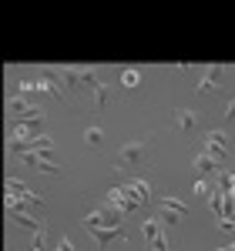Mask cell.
<instances>
[{
    "label": "cell",
    "instance_id": "1",
    "mask_svg": "<svg viewBox=\"0 0 235 251\" xmlns=\"http://www.w3.org/2000/svg\"><path fill=\"white\" fill-rule=\"evenodd\" d=\"M148 151H151V141H131V144H124V148L118 151L115 164H118V168H131V164H141V161L148 157Z\"/></svg>",
    "mask_w": 235,
    "mask_h": 251
},
{
    "label": "cell",
    "instance_id": "2",
    "mask_svg": "<svg viewBox=\"0 0 235 251\" xmlns=\"http://www.w3.org/2000/svg\"><path fill=\"white\" fill-rule=\"evenodd\" d=\"M108 208L124 218V214H131L135 208H141V204H138V198L128 191L124 184H118V188H111V191H108Z\"/></svg>",
    "mask_w": 235,
    "mask_h": 251
},
{
    "label": "cell",
    "instance_id": "3",
    "mask_svg": "<svg viewBox=\"0 0 235 251\" xmlns=\"http://www.w3.org/2000/svg\"><path fill=\"white\" fill-rule=\"evenodd\" d=\"M27 168H34V171L40 174H58V161H54V151H24V154H17Z\"/></svg>",
    "mask_w": 235,
    "mask_h": 251
},
{
    "label": "cell",
    "instance_id": "4",
    "mask_svg": "<svg viewBox=\"0 0 235 251\" xmlns=\"http://www.w3.org/2000/svg\"><path fill=\"white\" fill-rule=\"evenodd\" d=\"M165 221L161 218H148L145 225H141V231L148 238V248L151 251H168V241H165V228H161Z\"/></svg>",
    "mask_w": 235,
    "mask_h": 251
},
{
    "label": "cell",
    "instance_id": "5",
    "mask_svg": "<svg viewBox=\"0 0 235 251\" xmlns=\"http://www.w3.org/2000/svg\"><path fill=\"white\" fill-rule=\"evenodd\" d=\"M158 208H161V221L165 225H175L181 218H188V204L178 201V198H158Z\"/></svg>",
    "mask_w": 235,
    "mask_h": 251
},
{
    "label": "cell",
    "instance_id": "6",
    "mask_svg": "<svg viewBox=\"0 0 235 251\" xmlns=\"http://www.w3.org/2000/svg\"><path fill=\"white\" fill-rule=\"evenodd\" d=\"M34 91H40V94H47V97H54V100H64V87H60L58 67H54V71H47L40 80H34Z\"/></svg>",
    "mask_w": 235,
    "mask_h": 251
},
{
    "label": "cell",
    "instance_id": "7",
    "mask_svg": "<svg viewBox=\"0 0 235 251\" xmlns=\"http://www.w3.org/2000/svg\"><path fill=\"white\" fill-rule=\"evenodd\" d=\"M94 241H98V248L104 251L111 241H124V228L121 225H101V228H94V231H88Z\"/></svg>",
    "mask_w": 235,
    "mask_h": 251
},
{
    "label": "cell",
    "instance_id": "8",
    "mask_svg": "<svg viewBox=\"0 0 235 251\" xmlns=\"http://www.w3.org/2000/svg\"><path fill=\"white\" fill-rule=\"evenodd\" d=\"M54 148H58V144H54V137H51V134H37V137H30V141L10 144L14 154H24V151H54Z\"/></svg>",
    "mask_w": 235,
    "mask_h": 251
},
{
    "label": "cell",
    "instance_id": "9",
    "mask_svg": "<svg viewBox=\"0 0 235 251\" xmlns=\"http://www.w3.org/2000/svg\"><path fill=\"white\" fill-rule=\"evenodd\" d=\"M7 194H10V198H20V201H27L30 208H40V204H44V201H40V194L27 191V184L17 181V177H7Z\"/></svg>",
    "mask_w": 235,
    "mask_h": 251
},
{
    "label": "cell",
    "instance_id": "10",
    "mask_svg": "<svg viewBox=\"0 0 235 251\" xmlns=\"http://www.w3.org/2000/svg\"><path fill=\"white\" fill-rule=\"evenodd\" d=\"M222 77H225V64H212L208 74L202 77V84H198V94H212L218 84H222Z\"/></svg>",
    "mask_w": 235,
    "mask_h": 251
},
{
    "label": "cell",
    "instance_id": "11",
    "mask_svg": "<svg viewBox=\"0 0 235 251\" xmlns=\"http://www.w3.org/2000/svg\"><path fill=\"white\" fill-rule=\"evenodd\" d=\"M124 188L138 198V204H148V201H151V188H148L145 181H138V177H128V181H124Z\"/></svg>",
    "mask_w": 235,
    "mask_h": 251
},
{
    "label": "cell",
    "instance_id": "12",
    "mask_svg": "<svg viewBox=\"0 0 235 251\" xmlns=\"http://www.w3.org/2000/svg\"><path fill=\"white\" fill-rule=\"evenodd\" d=\"M175 124L181 127V131H195L198 114L192 111V107H175Z\"/></svg>",
    "mask_w": 235,
    "mask_h": 251
},
{
    "label": "cell",
    "instance_id": "13",
    "mask_svg": "<svg viewBox=\"0 0 235 251\" xmlns=\"http://www.w3.org/2000/svg\"><path fill=\"white\" fill-rule=\"evenodd\" d=\"M7 111H10V117H14V121H17V117L30 114L34 107L27 104V97H24V94H14V97H10V100H7Z\"/></svg>",
    "mask_w": 235,
    "mask_h": 251
},
{
    "label": "cell",
    "instance_id": "14",
    "mask_svg": "<svg viewBox=\"0 0 235 251\" xmlns=\"http://www.w3.org/2000/svg\"><path fill=\"white\" fill-rule=\"evenodd\" d=\"M218 191L235 194V171H222L218 168Z\"/></svg>",
    "mask_w": 235,
    "mask_h": 251
},
{
    "label": "cell",
    "instance_id": "15",
    "mask_svg": "<svg viewBox=\"0 0 235 251\" xmlns=\"http://www.w3.org/2000/svg\"><path fill=\"white\" fill-rule=\"evenodd\" d=\"M195 171H202V174H208V171H218V161L215 157H208L205 151L195 157Z\"/></svg>",
    "mask_w": 235,
    "mask_h": 251
},
{
    "label": "cell",
    "instance_id": "16",
    "mask_svg": "<svg viewBox=\"0 0 235 251\" xmlns=\"http://www.w3.org/2000/svg\"><path fill=\"white\" fill-rule=\"evenodd\" d=\"M202 144H205V154L208 157H215L218 164L225 161V148H222V144H208V141H202Z\"/></svg>",
    "mask_w": 235,
    "mask_h": 251
},
{
    "label": "cell",
    "instance_id": "17",
    "mask_svg": "<svg viewBox=\"0 0 235 251\" xmlns=\"http://www.w3.org/2000/svg\"><path fill=\"white\" fill-rule=\"evenodd\" d=\"M108 91H111L108 84H98V87H94V107H98V111L108 104Z\"/></svg>",
    "mask_w": 235,
    "mask_h": 251
},
{
    "label": "cell",
    "instance_id": "18",
    "mask_svg": "<svg viewBox=\"0 0 235 251\" xmlns=\"http://www.w3.org/2000/svg\"><path fill=\"white\" fill-rule=\"evenodd\" d=\"M121 84H124V87H138V84H141V74H138V71H121Z\"/></svg>",
    "mask_w": 235,
    "mask_h": 251
},
{
    "label": "cell",
    "instance_id": "19",
    "mask_svg": "<svg viewBox=\"0 0 235 251\" xmlns=\"http://www.w3.org/2000/svg\"><path fill=\"white\" fill-rule=\"evenodd\" d=\"M84 141H88L91 148H98L101 144V127H88V131H84Z\"/></svg>",
    "mask_w": 235,
    "mask_h": 251
},
{
    "label": "cell",
    "instance_id": "20",
    "mask_svg": "<svg viewBox=\"0 0 235 251\" xmlns=\"http://www.w3.org/2000/svg\"><path fill=\"white\" fill-rule=\"evenodd\" d=\"M205 141H208V144H222V148H225V141H229V137H225V131H208V134H205Z\"/></svg>",
    "mask_w": 235,
    "mask_h": 251
},
{
    "label": "cell",
    "instance_id": "21",
    "mask_svg": "<svg viewBox=\"0 0 235 251\" xmlns=\"http://www.w3.org/2000/svg\"><path fill=\"white\" fill-rule=\"evenodd\" d=\"M212 188H208V181H195V194H208Z\"/></svg>",
    "mask_w": 235,
    "mask_h": 251
},
{
    "label": "cell",
    "instance_id": "22",
    "mask_svg": "<svg viewBox=\"0 0 235 251\" xmlns=\"http://www.w3.org/2000/svg\"><path fill=\"white\" fill-rule=\"evenodd\" d=\"M225 117H229V121H235V100H229V107H225Z\"/></svg>",
    "mask_w": 235,
    "mask_h": 251
},
{
    "label": "cell",
    "instance_id": "23",
    "mask_svg": "<svg viewBox=\"0 0 235 251\" xmlns=\"http://www.w3.org/2000/svg\"><path fill=\"white\" fill-rule=\"evenodd\" d=\"M58 251H71V241H67V238H60V245H58Z\"/></svg>",
    "mask_w": 235,
    "mask_h": 251
},
{
    "label": "cell",
    "instance_id": "24",
    "mask_svg": "<svg viewBox=\"0 0 235 251\" xmlns=\"http://www.w3.org/2000/svg\"><path fill=\"white\" fill-rule=\"evenodd\" d=\"M229 251H235V245H229Z\"/></svg>",
    "mask_w": 235,
    "mask_h": 251
},
{
    "label": "cell",
    "instance_id": "25",
    "mask_svg": "<svg viewBox=\"0 0 235 251\" xmlns=\"http://www.w3.org/2000/svg\"><path fill=\"white\" fill-rule=\"evenodd\" d=\"M218 251H229V248H218Z\"/></svg>",
    "mask_w": 235,
    "mask_h": 251
}]
</instances>
